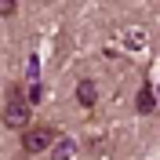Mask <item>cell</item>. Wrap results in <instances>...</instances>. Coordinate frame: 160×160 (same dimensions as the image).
I'll use <instances>...</instances> for the list:
<instances>
[{
	"mask_svg": "<svg viewBox=\"0 0 160 160\" xmlns=\"http://www.w3.org/2000/svg\"><path fill=\"white\" fill-rule=\"evenodd\" d=\"M55 138H58V131L51 128V124H37V128H29L22 135V149L26 153H40V149H48Z\"/></svg>",
	"mask_w": 160,
	"mask_h": 160,
	"instance_id": "obj_1",
	"label": "cell"
},
{
	"mask_svg": "<svg viewBox=\"0 0 160 160\" xmlns=\"http://www.w3.org/2000/svg\"><path fill=\"white\" fill-rule=\"evenodd\" d=\"M26 124H29V106H26V102H22V95L15 88H11V102L8 106H4V128H26Z\"/></svg>",
	"mask_w": 160,
	"mask_h": 160,
	"instance_id": "obj_2",
	"label": "cell"
},
{
	"mask_svg": "<svg viewBox=\"0 0 160 160\" xmlns=\"http://www.w3.org/2000/svg\"><path fill=\"white\" fill-rule=\"evenodd\" d=\"M77 102L84 109H91L95 102H98V88H95V80H80L77 84Z\"/></svg>",
	"mask_w": 160,
	"mask_h": 160,
	"instance_id": "obj_3",
	"label": "cell"
},
{
	"mask_svg": "<svg viewBox=\"0 0 160 160\" xmlns=\"http://www.w3.org/2000/svg\"><path fill=\"white\" fill-rule=\"evenodd\" d=\"M138 113H153V106H157V98H153V88L149 84H142V91H138Z\"/></svg>",
	"mask_w": 160,
	"mask_h": 160,
	"instance_id": "obj_4",
	"label": "cell"
},
{
	"mask_svg": "<svg viewBox=\"0 0 160 160\" xmlns=\"http://www.w3.org/2000/svg\"><path fill=\"white\" fill-rule=\"evenodd\" d=\"M69 157H73V142H62L55 149V160H69Z\"/></svg>",
	"mask_w": 160,
	"mask_h": 160,
	"instance_id": "obj_5",
	"label": "cell"
},
{
	"mask_svg": "<svg viewBox=\"0 0 160 160\" xmlns=\"http://www.w3.org/2000/svg\"><path fill=\"white\" fill-rule=\"evenodd\" d=\"M15 11H18L15 0H0V15H15Z\"/></svg>",
	"mask_w": 160,
	"mask_h": 160,
	"instance_id": "obj_6",
	"label": "cell"
},
{
	"mask_svg": "<svg viewBox=\"0 0 160 160\" xmlns=\"http://www.w3.org/2000/svg\"><path fill=\"white\" fill-rule=\"evenodd\" d=\"M40 98H44V88H37V84H33V88H29V98H26V106H29V102H40Z\"/></svg>",
	"mask_w": 160,
	"mask_h": 160,
	"instance_id": "obj_7",
	"label": "cell"
}]
</instances>
